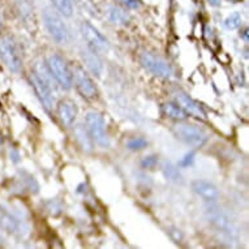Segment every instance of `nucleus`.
Listing matches in <instances>:
<instances>
[{
    "instance_id": "obj_1",
    "label": "nucleus",
    "mask_w": 249,
    "mask_h": 249,
    "mask_svg": "<svg viewBox=\"0 0 249 249\" xmlns=\"http://www.w3.org/2000/svg\"><path fill=\"white\" fill-rule=\"evenodd\" d=\"M0 59L13 73H18L22 68V57L16 42L9 36L0 37Z\"/></svg>"
},
{
    "instance_id": "obj_2",
    "label": "nucleus",
    "mask_w": 249,
    "mask_h": 249,
    "mask_svg": "<svg viewBox=\"0 0 249 249\" xmlns=\"http://www.w3.org/2000/svg\"><path fill=\"white\" fill-rule=\"evenodd\" d=\"M47 68L59 85L63 89H71L73 85V73L67 64V61L56 53H51L47 57Z\"/></svg>"
},
{
    "instance_id": "obj_3",
    "label": "nucleus",
    "mask_w": 249,
    "mask_h": 249,
    "mask_svg": "<svg viewBox=\"0 0 249 249\" xmlns=\"http://www.w3.org/2000/svg\"><path fill=\"white\" fill-rule=\"evenodd\" d=\"M43 22L46 29L49 30L50 36L59 45H63L68 41V29L61 18L60 13H57L53 8H45L43 11Z\"/></svg>"
},
{
    "instance_id": "obj_4",
    "label": "nucleus",
    "mask_w": 249,
    "mask_h": 249,
    "mask_svg": "<svg viewBox=\"0 0 249 249\" xmlns=\"http://www.w3.org/2000/svg\"><path fill=\"white\" fill-rule=\"evenodd\" d=\"M86 129L89 132L90 137L99 146L107 147L110 145V139L107 135L106 122L99 112L97 111H90L85 116Z\"/></svg>"
},
{
    "instance_id": "obj_5",
    "label": "nucleus",
    "mask_w": 249,
    "mask_h": 249,
    "mask_svg": "<svg viewBox=\"0 0 249 249\" xmlns=\"http://www.w3.org/2000/svg\"><path fill=\"white\" fill-rule=\"evenodd\" d=\"M174 133L176 139L193 147L204 146L208 141V135L205 133L204 129L192 124H185V123L176 124L174 128Z\"/></svg>"
},
{
    "instance_id": "obj_6",
    "label": "nucleus",
    "mask_w": 249,
    "mask_h": 249,
    "mask_svg": "<svg viewBox=\"0 0 249 249\" xmlns=\"http://www.w3.org/2000/svg\"><path fill=\"white\" fill-rule=\"evenodd\" d=\"M29 81L33 86L34 91H36L39 102L42 103V106L45 107L46 111L50 112L53 107V95L47 78L42 77L41 73H38L37 71H34L29 76Z\"/></svg>"
},
{
    "instance_id": "obj_7",
    "label": "nucleus",
    "mask_w": 249,
    "mask_h": 249,
    "mask_svg": "<svg viewBox=\"0 0 249 249\" xmlns=\"http://www.w3.org/2000/svg\"><path fill=\"white\" fill-rule=\"evenodd\" d=\"M140 63L147 72L158 77H171L174 74V70L167 61L154 53H142L140 55Z\"/></svg>"
},
{
    "instance_id": "obj_8",
    "label": "nucleus",
    "mask_w": 249,
    "mask_h": 249,
    "mask_svg": "<svg viewBox=\"0 0 249 249\" xmlns=\"http://www.w3.org/2000/svg\"><path fill=\"white\" fill-rule=\"evenodd\" d=\"M81 34L88 43V47L94 50L95 53H105L108 50V41L106 37L88 21H84L81 24Z\"/></svg>"
},
{
    "instance_id": "obj_9",
    "label": "nucleus",
    "mask_w": 249,
    "mask_h": 249,
    "mask_svg": "<svg viewBox=\"0 0 249 249\" xmlns=\"http://www.w3.org/2000/svg\"><path fill=\"white\" fill-rule=\"evenodd\" d=\"M72 73H73L74 85L78 93L86 99H94L98 94V90L89 73L82 67H76L74 72Z\"/></svg>"
},
{
    "instance_id": "obj_10",
    "label": "nucleus",
    "mask_w": 249,
    "mask_h": 249,
    "mask_svg": "<svg viewBox=\"0 0 249 249\" xmlns=\"http://www.w3.org/2000/svg\"><path fill=\"white\" fill-rule=\"evenodd\" d=\"M206 216H208V221L210 222L218 231H221L223 235H227L229 237L236 236L237 235L236 226L233 225V222L230 219L229 216L226 215L225 213L221 212L219 209H208Z\"/></svg>"
},
{
    "instance_id": "obj_11",
    "label": "nucleus",
    "mask_w": 249,
    "mask_h": 249,
    "mask_svg": "<svg viewBox=\"0 0 249 249\" xmlns=\"http://www.w3.org/2000/svg\"><path fill=\"white\" fill-rule=\"evenodd\" d=\"M56 112L61 124L66 127H71L73 124L74 119L77 118V105L72 99H61L60 102L57 103Z\"/></svg>"
},
{
    "instance_id": "obj_12",
    "label": "nucleus",
    "mask_w": 249,
    "mask_h": 249,
    "mask_svg": "<svg viewBox=\"0 0 249 249\" xmlns=\"http://www.w3.org/2000/svg\"><path fill=\"white\" fill-rule=\"evenodd\" d=\"M192 189L193 192L198 195L201 198H204L205 201H215L219 196V191L216 188L215 185L208 180H202V179H197L192 181Z\"/></svg>"
},
{
    "instance_id": "obj_13",
    "label": "nucleus",
    "mask_w": 249,
    "mask_h": 249,
    "mask_svg": "<svg viewBox=\"0 0 249 249\" xmlns=\"http://www.w3.org/2000/svg\"><path fill=\"white\" fill-rule=\"evenodd\" d=\"M176 99H178V102L181 107H183L184 110L188 112V115H192L195 118L198 119H206V112L204 111V108L201 107V105L197 101L188 95L187 93H178L176 94Z\"/></svg>"
},
{
    "instance_id": "obj_14",
    "label": "nucleus",
    "mask_w": 249,
    "mask_h": 249,
    "mask_svg": "<svg viewBox=\"0 0 249 249\" xmlns=\"http://www.w3.org/2000/svg\"><path fill=\"white\" fill-rule=\"evenodd\" d=\"M82 57H84V61H85L88 70L94 74V76H101L103 71V63L101 60V57H99L98 53H95L94 50L88 47L84 51V53H82Z\"/></svg>"
},
{
    "instance_id": "obj_15",
    "label": "nucleus",
    "mask_w": 249,
    "mask_h": 249,
    "mask_svg": "<svg viewBox=\"0 0 249 249\" xmlns=\"http://www.w3.org/2000/svg\"><path fill=\"white\" fill-rule=\"evenodd\" d=\"M162 111L163 114L168 118L174 119V120H179V122H183L185 119H188V112L184 110L183 107L180 106L179 103L174 102H166L162 105Z\"/></svg>"
},
{
    "instance_id": "obj_16",
    "label": "nucleus",
    "mask_w": 249,
    "mask_h": 249,
    "mask_svg": "<svg viewBox=\"0 0 249 249\" xmlns=\"http://www.w3.org/2000/svg\"><path fill=\"white\" fill-rule=\"evenodd\" d=\"M108 20L115 25H125L129 21V15L118 5H110L107 11Z\"/></svg>"
},
{
    "instance_id": "obj_17",
    "label": "nucleus",
    "mask_w": 249,
    "mask_h": 249,
    "mask_svg": "<svg viewBox=\"0 0 249 249\" xmlns=\"http://www.w3.org/2000/svg\"><path fill=\"white\" fill-rule=\"evenodd\" d=\"M0 227L9 233H16L20 231V222L15 216L5 212L0 213Z\"/></svg>"
},
{
    "instance_id": "obj_18",
    "label": "nucleus",
    "mask_w": 249,
    "mask_h": 249,
    "mask_svg": "<svg viewBox=\"0 0 249 249\" xmlns=\"http://www.w3.org/2000/svg\"><path fill=\"white\" fill-rule=\"evenodd\" d=\"M74 136H76V140L77 142L80 143V146L84 149L85 151H91L93 150V140L90 137L89 132L86 128H84L82 125H77L76 129H74Z\"/></svg>"
},
{
    "instance_id": "obj_19",
    "label": "nucleus",
    "mask_w": 249,
    "mask_h": 249,
    "mask_svg": "<svg viewBox=\"0 0 249 249\" xmlns=\"http://www.w3.org/2000/svg\"><path fill=\"white\" fill-rule=\"evenodd\" d=\"M53 8L61 16L71 17L73 15V1L72 0H51Z\"/></svg>"
},
{
    "instance_id": "obj_20",
    "label": "nucleus",
    "mask_w": 249,
    "mask_h": 249,
    "mask_svg": "<svg viewBox=\"0 0 249 249\" xmlns=\"http://www.w3.org/2000/svg\"><path fill=\"white\" fill-rule=\"evenodd\" d=\"M163 175L166 176V179L172 181V183H181L183 181V176L180 174L179 168L174 166L171 162H164Z\"/></svg>"
},
{
    "instance_id": "obj_21",
    "label": "nucleus",
    "mask_w": 249,
    "mask_h": 249,
    "mask_svg": "<svg viewBox=\"0 0 249 249\" xmlns=\"http://www.w3.org/2000/svg\"><path fill=\"white\" fill-rule=\"evenodd\" d=\"M241 21H243V18H241L240 13L233 12L225 20V26L229 29V30H235V29H237L240 26Z\"/></svg>"
},
{
    "instance_id": "obj_22",
    "label": "nucleus",
    "mask_w": 249,
    "mask_h": 249,
    "mask_svg": "<svg viewBox=\"0 0 249 249\" xmlns=\"http://www.w3.org/2000/svg\"><path fill=\"white\" fill-rule=\"evenodd\" d=\"M147 146V141L143 137H135L127 142V147L129 150H142Z\"/></svg>"
},
{
    "instance_id": "obj_23",
    "label": "nucleus",
    "mask_w": 249,
    "mask_h": 249,
    "mask_svg": "<svg viewBox=\"0 0 249 249\" xmlns=\"http://www.w3.org/2000/svg\"><path fill=\"white\" fill-rule=\"evenodd\" d=\"M157 164H158V157L155 154L146 155L141 160V167L145 168V170H153V168H155Z\"/></svg>"
},
{
    "instance_id": "obj_24",
    "label": "nucleus",
    "mask_w": 249,
    "mask_h": 249,
    "mask_svg": "<svg viewBox=\"0 0 249 249\" xmlns=\"http://www.w3.org/2000/svg\"><path fill=\"white\" fill-rule=\"evenodd\" d=\"M195 160V151H189L179 160V167H189Z\"/></svg>"
},
{
    "instance_id": "obj_25",
    "label": "nucleus",
    "mask_w": 249,
    "mask_h": 249,
    "mask_svg": "<svg viewBox=\"0 0 249 249\" xmlns=\"http://www.w3.org/2000/svg\"><path fill=\"white\" fill-rule=\"evenodd\" d=\"M120 3L128 9H137L140 8V4H141L140 0H120Z\"/></svg>"
},
{
    "instance_id": "obj_26",
    "label": "nucleus",
    "mask_w": 249,
    "mask_h": 249,
    "mask_svg": "<svg viewBox=\"0 0 249 249\" xmlns=\"http://www.w3.org/2000/svg\"><path fill=\"white\" fill-rule=\"evenodd\" d=\"M208 3L213 7H218V5H221V0H208Z\"/></svg>"
},
{
    "instance_id": "obj_27",
    "label": "nucleus",
    "mask_w": 249,
    "mask_h": 249,
    "mask_svg": "<svg viewBox=\"0 0 249 249\" xmlns=\"http://www.w3.org/2000/svg\"><path fill=\"white\" fill-rule=\"evenodd\" d=\"M243 37H244V41H248V29H245L244 32H243Z\"/></svg>"
},
{
    "instance_id": "obj_28",
    "label": "nucleus",
    "mask_w": 249,
    "mask_h": 249,
    "mask_svg": "<svg viewBox=\"0 0 249 249\" xmlns=\"http://www.w3.org/2000/svg\"><path fill=\"white\" fill-rule=\"evenodd\" d=\"M229 1H232V3H237V1H240V0H229Z\"/></svg>"
},
{
    "instance_id": "obj_29",
    "label": "nucleus",
    "mask_w": 249,
    "mask_h": 249,
    "mask_svg": "<svg viewBox=\"0 0 249 249\" xmlns=\"http://www.w3.org/2000/svg\"><path fill=\"white\" fill-rule=\"evenodd\" d=\"M0 28H1V15H0Z\"/></svg>"
}]
</instances>
